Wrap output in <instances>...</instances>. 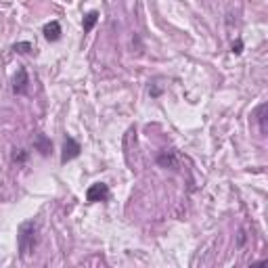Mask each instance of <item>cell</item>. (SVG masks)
<instances>
[{"mask_svg":"<svg viewBox=\"0 0 268 268\" xmlns=\"http://www.w3.org/2000/svg\"><path fill=\"white\" fill-rule=\"evenodd\" d=\"M36 235H38V224H36V220H25L19 226V230H17V247H19L21 258H28L34 252L36 239H38Z\"/></svg>","mask_w":268,"mask_h":268,"instance_id":"cell-1","label":"cell"},{"mask_svg":"<svg viewBox=\"0 0 268 268\" xmlns=\"http://www.w3.org/2000/svg\"><path fill=\"white\" fill-rule=\"evenodd\" d=\"M107 197H109V186H107L105 182H94V184L88 186V191H86V201L88 203L107 201Z\"/></svg>","mask_w":268,"mask_h":268,"instance_id":"cell-2","label":"cell"},{"mask_svg":"<svg viewBox=\"0 0 268 268\" xmlns=\"http://www.w3.org/2000/svg\"><path fill=\"white\" fill-rule=\"evenodd\" d=\"M80 142L74 138V136H65V142H63V153H61V164H67L71 159H76L80 155Z\"/></svg>","mask_w":268,"mask_h":268,"instance_id":"cell-3","label":"cell"},{"mask_svg":"<svg viewBox=\"0 0 268 268\" xmlns=\"http://www.w3.org/2000/svg\"><path fill=\"white\" fill-rule=\"evenodd\" d=\"M28 84H30L28 71H25L23 67L17 69V74L13 78V92L15 94H25V92H28Z\"/></svg>","mask_w":268,"mask_h":268,"instance_id":"cell-4","label":"cell"},{"mask_svg":"<svg viewBox=\"0 0 268 268\" xmlns=\"http://www.w3.org/2000/svg\"><path fill=\"white\" fill-rule=\"evenodd\" d=\"M34 147H36V151H40V153H42L44 157L52 153V142H50V138L46 136V134H36V138H34Z\"/></svg>","mask_w":268,"mask_h":268,"instance_id":"cell-5","label":"cell"},{"mask_svg":"<svg viewBox=\"0 0 268 268\" xmlns=\"http://www.w3.org/2000/svg\"><path fill=\"white\" fill-rule=\"evenodd\" d=\"M42 34H44V38H46L48 42H57L61 38V25H59V21L46 23V25H44V30H42Z\"/></svg>","mask_w":268,"mask_h":268,"instance_id":"cell-6","label":"cell"},{"mask_svg":"<svg viewBox=\"0 0 268 268\" xmlns=\"http://www.w3.org/2000/svg\"><path fill=\"white\" fill-rule=\"evenodd\" d=\"M157 164L162 166V168H176L178 166V157L172 149L170 151H162V153L157 155Z\"/></svg>","mask_w":268,"mask_h":268,"instance_id":"cell-7","label":"cell"},{"mask_svg":"<svg viewBox=\"0 0 268 268\" xmlns=\"http://www.w3.org/2000/svg\"><path fill=\"white\" fill-rule=\"evenodd\" d=\"M96 21H99V13H96V11H90V13L84 17V23H82V25H84V34L92 32V28L96 25Z\"/></svg>","mask_w":268,"mask_h":268,"instance_id":"cell-8","label":"cell"},{"mask_svg":"<svg viewBox=\"0 0 268 268\" xmlns=\"http://www.w3.org/2000/svg\"><path fill=\"white\" fill-rule=\"evenodd\" d=\"M266 111H268V105H266V103H262L260 107H258V122H260V132H262V134H266V132H268Z\"/></svg>","mask_w":268,"mask_h":268,"instance_id":"cell-9","label":"cell"},{"mask_svg":"<svg viewBox=\"0 0 268 268\" xmlns=\"http://www.w3.org/2000/svg\"><path fill=\"white\" fill-rule=\"evenodd\" d=\"M11 159H13L15 164H23L25 159H28V151H23V149H15V151H13V157H11Z\"/></svg>","mask_w":268,"mask_h":268,"instance_id":"cell-10","label":"cell"},{"mask_svg":"<svg viewBox=\"0 0 268 268\" xmlns=\"http://www.w3.org/2000/svg\"><path fill=\"white\" fill-rule=\"evenodd\" d=\"M13 50L15 52H30V50H34V46L30 42H17L15 46H13Z\"/></svg>","mask_w":268,"mask_h":268,"instance_id":"cell-11","label":"cell"},{"mask_svg":"<svg viewBox=\"0 0 268 268\" xmlns=\"http://www.w3.org/2000/svg\"><path fill=\"white\" fill-rule=\"evenodd\" d=\"M233 52H235V55H241V52H243V42H241V40L233 42Z\"/></svg>","mask_w":268,"mask_h":268,"instance_id":"cell-12","label":"cell"}]
</instances>
